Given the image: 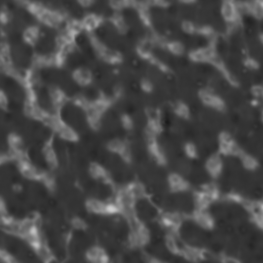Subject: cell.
Listing matches in <instances>:
<instances>
[{
    "label": "cell",
    "instance_id": "17",
    "mask_svg": "<svg viewBox=\"0 0 263 263\" xmlns=\"http://www.w3.org/2000/svg\"><path fill=\"white\" fill-rule=\"evenodd\" d=\"M86 205L89 211L98 213H102L105 207V204L103 202L95 200H88L86 203Z\"/></svg>",
    "mask_w": 263,
    "mask_h": 263
},
{
    "label": "cell",
    "instance_id": "5",
    "mask_svg": "<svg viewBox=\"0 0 263 263\" xmlns=\"http://www.w3.org/2000/svg\"><path fill=\"white\" fill-rule=\"evenodd\" d=\"M10 46V56L15 65L22 69L27 68L31 62L32 48L24 42H17Z\"/></svg>",
    "mask_w": 263,
    "mask_h": 263
},
{
    "label": "cell",
    "instance_id": "11",
    "mask_svg": "<svg viewBox=\"0 0 263 263\" xmlns=\"http://www.w3.org/2000/svg\"><path fill=\"white\" fill-rule=\"evenodd\" d=\"M172 110L175 115L181 119L187 120L191 117V112L190 107L183 101H177L174 103L172 105Z\"/></svg>",
    "mask_w": 263,
    "mask_h": 263
},
{
    "label": "cell",
    "instance_id": "14",
    "mask_svg": "<svg viewBox=\"0 0 263 263\" xmlns=\"http://www.w3.org/2000/svg\"><path fill=\"white\" fill-rule=\"evenodd\" d=\"M91 175L95 178L99 179L103 181L110 177L108 173L103 168L96 163H91L90 168Z\"/></svg>",
    "mask_w": 263,
    "mask_h": 263
},
{
    "label": "cell",
    "instance_id": "9",
    "mask_svg": "<svg viewBox=\"0 0 263 263\" xmlns=\"http://www.w3.org/2000/svg\"><path fill=\"white\" fill-rule=\"evenodd\" d=\"M60 7L73 18L80 19L84 14V9L81 4L73 0H64L60 2Z\"/></svg>",
    "mask_w": 263,
    "mask_h": 263
},
{
    "label": "cell",
    "instance_id": "6",
    "mask_svg": "<svg viewBox=\"0 0 263 263\" xmlns=\"http://www.w3.org/2000/svg\"><path fill=\"white\" fill-rule=\"evenodd\" d=\"M1 86L8 99V103L23 106L24 100V90L14 79L8 76L2 77Z\"/></svg>",
    "mask_w": 263,
    "mask_h": 263
},
{
    "label": "cell",
    "instance_id": "10",
    "mask_svg": "<svg viewBox=\"0 0 263 263\" xmlns=\"http://www.w3.org/2000/svg\"><path fill=\"white\" fill-rule=\"evenodd\" d=\"M219 145L221 152L227 154L238 153L239 149L231 136L227 133L221 134L219 137Z\"/></svg>",
    "mask_w": 263,
    "mask_h": 263
},
{
    "label": "cell",
    "instance_id": "8",
    "mask_svg": "<svg viewBox=\"0 0 263 263\" xmlns=\"http://www.w3.org/2000/svg\"><path fill=\"white\" fill-rule=\"evenodd\" d=\"M220 12L223 18L229 24L238 21V15L235 1L221 2Z\"/></svg>",
    "mask_w": 263,
    "mask_h": 263
},
{
    "label": "cell",
    "instance_id": "18",
    "mask_svg": "<svg viewBox=\"0 0 263 263\" xmlns=\"http://www.w3.org/2000/svg\"><path fill=\"white\" fill-rule=\"evenodd\" d=\"M73 226L78 229H83L85 227L86 225L84 222L78 218L73 219L72 221Z\"/></svg>",
    "mask_w": 263,
    "mask_h": 263
},
{
    "label": "cell",
    "instance_id": "1",
    "mask_svg": "<svg viewBox=\"0 0 263 263\" xmlns=\"http://www.w3.org/2000/svg\"><path fill=\"white\" fill-rule=\"evenodd\" d=\"M115 18L126 35L131 39L139 41L149 36L141 1H117Z\"/></svg>",
    "mask_w": 263,
    "mask_h": 263
},
{
    "label": "cell",
    "instance_id": "4",
    "mask_svg": "<svg viewBox=\"0 0 263 263\" xmlns=\"http://www.w3.org/2000/svg\"><path fill=\"white\" fill-rule=\"evenodd\" d=\"M102 240L110 255L115 256L120 251L127 238L128 229L124 219L114 215L103 220Z\"/></svg>",
    "mask_w": 263,
    "mask_h": 263
},
{
    "label": "cell",
    "instance_id": "16",
    "mask_svg": "<svg viewBox=\"0 0 263 263\" xmlns=\"http://www.w3.org/2000/svg\"><path fill=\"white\" fill-rule=\"evenodd\" d=\"M183 150L184 154L188 158H195L198 156V152L197 147L192 142H186L183 145Z\"/></svg>",
    "mask_w": 263,
    "mask_h": 263
},
{
    "label": "cell",
    "instance_id": "12",
    "mask_svg": "<svg viewBox=\"0 0 263 263\" xmlns=\"http://www.w3.org/2000/svg\"><path fill=\"white\" fill-rule=\"evenodd\" d=\"M127 142L125 139L118 137H113L106 143V148L109 151L121 155L126 149Z\"/></svg>",
    "mask_w": 263,
    "mask_h": 263
},
{
    "label": "cell",
    "instance_id": "2",
    "mask_svg": "<svg viewBox=\"0 0 263 263\" xmlns=\"http://www.w3.org/2000/svg\"><path fill=\"white\" fill-rule=\"evenodd\" d=\"M90 114L89 108L78 98L63 99L54 119L58 125L67 128L78 137L92 127Z\"/></svg>",
    "mask_w": 263,
    "mask_h": 263
},
{
    "label": "cell",
    "instance_id": "7",
    "mask_svg": "<svg viewBox=\"0 0 263 263\" xmlns=\"http://www.w3.org/2000/svg\"><path fill=\"white\" fill-rule=\"evenodd\" d=\"M74 41L76 49L88 59L93 60L97 59V54L87 35L83 32L75 35Z\"/></svg>",
    "mask_w": 263,
    "mask_h": 263
},
{
    "label": "cell",
    "instance_id": "13",
    "mask_svg": "<svg viewBox=\"0 0 263 263\" xmlns=\"http://www.w3.org/2000/svg\"><path fill=\"white\" fill-rule=\"evenodd\" d=\"M103 252L102 249L98 247H91L87 251L86 256L87 259L91 262H102L104 258Z\"/></svg>",
    "mask_w": 263,
    "mask_h": 263
},
{
    "label": "cell",
    "instance_id": "15",
    "mask_svg": "<svg viewBox=\"0 0 263 263\" xmlns=\"http://www.w3.org/2000/svg\"><path fill=\"white\" fill-rule=\"evenodd\" d=\"M123 260L128 263H142L143 259L140 253L136 250L130 251L125 253L123 257Z\"/></svg>",
    "mask_w": 263,
    "mask_h": 263
},
{
    "label": "cell",
    "instance_id": "3",
    "mask_svg": "<svg viewBox=\"0 0 263 263\" xmlns=\"http://www.w3.org/2000/svg\"><path fill=\"white\" fill-rule=\"evenodd\" d=\"M93 33L102 48L101 55L105 59L120 56L128 48L127 36L115 18L102 20L95 27Z\"/></svg>",
    "mask_w": 263,
    "mask_h": 263
}]
</instances>
